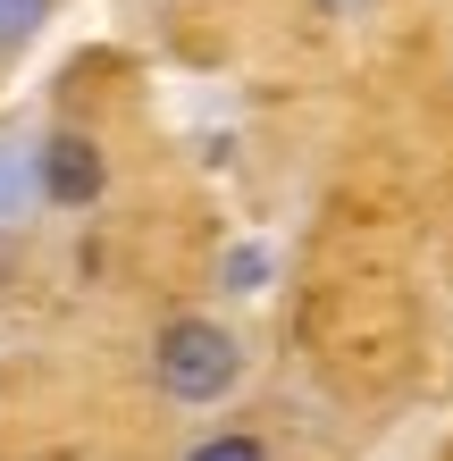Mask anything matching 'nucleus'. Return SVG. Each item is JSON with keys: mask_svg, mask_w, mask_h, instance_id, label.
<instances>
[{"mask_svg": "<svg viewBox=\"0 0 453 461\" xmlns=\"http://www.w3.org/2000/svg\"><path fill=\"white\" fill-rule=\"evenodd\" d=\"M151 386H159V402H177V411L227 402L235 386H244V336H235L227 319H210V311L159 319V336H151Z\"/></svg>", "mask_w": 453, "mask_h": 461, "instance_id": "nucleus-1", "label": "nucleus"}, {"mask_svg": "<svg viewBox=\"0 0 453 461\" xmlns=\"http://www.w3.org/2000/svg\"><path fill=\"white\" fill-rule=\"evenodd\" d=\"M34 194H42V210H59V219L101 210V202H110V151H101V134L42 126L34 134Z\"/></svg>", "mask_w": 453, "mask_h": 461, "instance_id": "nucleus-2", "label": "nucleus"}, {"mask_svg": "<svg viewBox=\"0 0 453 461\" xmlns=\"http://www.w3.org/2000/svg\"><path fill=\"white\" fill-rule=\"evenodd\" d=\"M42 219V194H34V134L25 126H0V235H25Z\"/></svg>", "mask_w": 453, "mask_h": 461, "instance_id": "nucleus-3", "label": "nucleus"}, {"mask_svg": "<svg viewBox=\"0 0 453 461\" xmlns=\"http://www.w3.org/2000/svg\"><path fill=\"white\" fill-rule=\"evenodd\" d=\"M50 17H59V0H0V59H17V50H34Z\"/></svg>", "mask_w": 453, "mask_h": 461, "instance_id": "nucleus-4", "label": "nucleus"}, {"mask_svg": "<svg viewBox=\"0 0 453 461\" xmlns=\"http://www.w3.org/2000/svg\"><path fill=\"white\" fill-rule=\"evenodd\" d=\"M185 461H269V445H260V428H210L185 445Z\"/></svg>", "mask_w": 453, "mask_h": 461, "instance_id": "nucleus-5", "label": "nucleus"}, {"mask_svg": "<svg viewBox=\"0 0 453 461\" xmlns=\"http://www.w3.org/2000/svg\"><path fill=\"white\" fill-rule=\"evenodd\" d=\"M219 277H227V294H260V285H269V252H260V243H235Z\"/></svg>", "mask_w": 453, "mask_h": 461, "instance_id": "nucleus-6", "label": "nucleus"}, {"mask_svg": "<svg viewBox=\"0 0 453 461\" xmlns=\"http://www.w3.org/2000/svg\"><path fill=\"white\" fill-rule=\"evenodd\" d=\"M328 9H353V0H328Z\"/></svg>", "mask_w": 453, "mask_h": 461, "instance_id": "nucleus-7", "label": "nucleus"}]
</instances>
